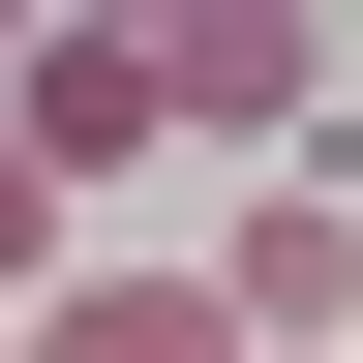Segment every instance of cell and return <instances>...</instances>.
<instances>
[{"label":"cell","mask_w":363,"mask_h":363,"mask_svg":"<svg viewBox=\"0 0 363 363\" xmlns=\"http://www.w3.org/2000/svg\"><path fill=\"white\" fill-rule=\"evenodd\" d=\"M152 121H212V152H303V30H272V0H182V30H152Z\"/></svg>","instance_id":"obj_3"},{"label":"cell","mask_w":363,"mask_h":363,"mask_svg":"<svg viewBox=\"0 0 363 363\" xmlns=\"http://www.w3.org/2000/svg\"><path fill=\"white\" fill-rule=\"evenodd\" d=\"M0 152H30V182H152V152H182V121H152V30H121V0L30 30V61H0Z\"/></svg>","instance_id":"obj_1"},{"label":"cell","mask_w":363,"mask_h":363,"mask_svg":"<svg viewBox=\"0 0 363 363\" xmlns=\"http://www.w3.org/2000/svg\"><path fill=\"white\" fill-rule=\"evenodd\" d=\"M61 272H91V182H30V152H0V333H30Z\"/></svg>","instance_id":"obj_5"},{"label":"cell","mask_w":363,"mask_h":363,"mask_svg":"<svg viewBox=\"0 0 363 363\" xmlns=\"http://www.w3.org/2000/svg\"><path fill=\"white\" fill-rule=\"evenodd\" d=\"M212 333H242V363H363V212H333V182H272L242 242H212Z\"/></svg>","instance_id":"obj_2"},{"label":"cell","mask_w":363,"mask_h":363,"mask_svg":"<svg viewBox=\"0 0 363 363\" xmlns=\"http://www.w3.org/2000/svg\"><path fill=\"white\" fill-rule=\"evenodd\" d=\"M0 363H30V333H0Z\"/></svg>","instance_id":"obj_6"},{"label":"cell","mask_w":363,"mask_h":363,"mask_svg":"<svg viewBox=\"0 0 363 363\" xmlns=\"http://www.w3.org/2000/svg\"><path fill=\"white\" fill-rule=\"evenodd\" d=\"M30 363H242V333H212V272H61Z\"/></svg>","instance_id":"obj_4"}]
</instances>
